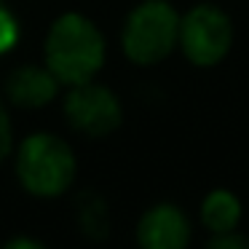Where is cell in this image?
Masks as SVG:
<instances>
[{"mask_svg": "<svg viewBox=\"0 0 249 249\" xmlns=\"http://www.w3.org/2000/svg\"><path fill=\"white\" fill-rule=\"evenodd\" d=\"M22 35H24L22 19L17 17V11L8 6L6 0H0V59L11 56L19 49Z\"/></svg>", "mask_w": 249, "mask_h": 249, "instance_id": "cell-10", "label": "cell"}, {"mask_svg": "<svg viewBox=\"0 0 249 249\" xmlns=\"http://www.w3.org/2000/svg\"><path fill=\"white\" fill-rule=\"evenodd\" d=\"M196 222L177 201H153L134 222L137 249H190Z\"/></svg>", "mask_w": 249, "mask_h": 249, "instance_id": "cell-6", "label": "cell"}, {"mask_svg": "<svg viewBox=\"0 0 249 249\" xmlns=\"http://www.w3.org/2000/svg\"><path fill=\"white\" fill-rule=\"evenodd\" d=\"M0 249H51V247L40 236H33V233H14L0 244Z\"/></svg>", "mask_w": 249, "mask_h": 249, "instance_id": "cell-13", "label": "cell"}, {"mask_svg": "<svg viewBox=\"0 0 249 249\" xmlns=\"http://www.w3.org/2000/svg\"><path fill=\"white\" fill-rule=\"evenodd\" d=\"M59 110L67 129L86 140H107L124 126V99L110 83L89 81L62 91Z\"/></svg>", "mask_w": 249, "mask_h": 249, "instance_id": "cell-5", "label": "cell"}, {"mask_svg": "<svg viewBox=\"0 0 249 249\" xmlns=\"http://www.w3.org/2000/svg\"><path fill=\"white\" fill-rule=\"evenodd\" d=\"M244 222V201L236 190L217 185L206 190L198 201V225L209 236H222V233L241 231Z\"/></svg>", "mask_w": 249, "mask_h": 249, "instance_id": "cell-8", "label": "cell"}, {"mask_svg": "<svg viewBox=\"0 0 249 249\" xmlns=\"http://www.w3.org/2000/svg\"><path fill=\"white\" fill-rule=\"evenodd\" d=\"M182 11L172 0H137L118 27V49L131 67L150 70L169 62L179 49Z\"/></svg>", "mask_w": 249, "mask_h": 249, "instance_id": "cell-3", "label": "cell"}, {"mask_svg": "<svg viewBox=\"0 0 249 249\" xmlns=\"http://www.w3.org/2000/svg\"><path fill=\"white\" fill-rule=\"evenodd\" d=\"M110 56L107 35L89 14L67 8L49 22L40 43V62L62 89L81 86L102 75Z\"/></svg>", "mask_w": 249, "mask_h": 249, "instance_id": "cell-1", "label": "cell"}, {"mask_svg": "<svg viewBox=\"0 0 249 249\" xmlns=\"http://www.w3.org/2000/svg\"><path fill=\"white\" fill-rule=\"evenodd\" d=\"M17 185L38 201H56L72 193L78 182V153L67 137L51 129H35L19 137L11 156Z\"/></svg>", "mask_w": 249, "mask_h": 249, "instance_id": "cell-2", "label": "cell"}, {"mask_svg": "<svg viewBox=\"0 0 249 249\" xmlns=\"http://www.w3.org/2000/svg\"><path fill=\"white\" fill-rule=\"evenodd\" d=\"M72 222H75V231L86 241H91V244L107 241L110 233H113L110 201L99 190H91V188L81 190L75 196V201H72Z\"/></svg>", "mask_w": 249, "mask_h": 249, "instance_id": "cell-9", "label": "cell"}, {"mask_svg": "<svg viewBox=\"0 0 249 249\" xmlns=\"http://www.w3.org/2000/svg\"><path fill=\"white\" fill-rule=\"evenodd\" d=\"M62 83L43 62H22L3 81V99L11 110L38 113L62 99Z\"/></svg>", "mask_w": 249, "mask_h": 249, "instance_id": "cell-7", "label": "cell"}, {"mask_svg": "<svg viewBox=\"0 0 249 249\" xmlns=\"http://www.w3.org/2000/svg\"><path fill=\"white\" fill-rule=\"evenodd\" d=\"M17 126H14V110L8 107V102L0 94V166L11 161L14 147H17Z\"/></svg>", "mask_w": 249, "mask_h": 249, "instance_id": "cell-11", "label": "cell"}, {"mask_svg": "<svg viewBox=\"0 0 249 249\" xmlns=\"http://www.w3.org/2000/svg\"><path fill=\"white\" fill-rule=\"evenodd\" d=\"M204 249H249V236L244 231L222 233V236H209Z\"/></svg>", "mask_w": 249, "mask_h": 249, "instance_id": "cell-12", "label": "cell"}, {"mask_svg": "<svg viewBox=\"0 0 249 249\" xmlns=\"http://www.w3.org/2000/svg\"><path fill=\"white\" fill-rule=\"evenodd\" d=\"M236 46V24L225 6L214 0H196L179 19L177 54L196 70H214Z\"/></svg>", "mask_w": 249, "mask_h": 249, "instance_id": "cell-4", "label": "cell"}]
</instances>
